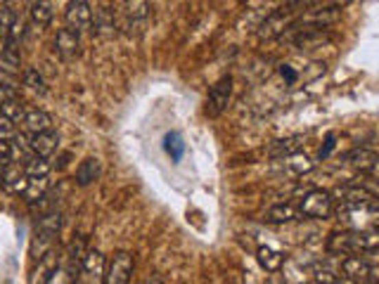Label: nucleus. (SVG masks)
<instances>
[{
	"instance_id": "1",
	"label": "nucleus",
	"mask_w": 379,
	"mask_h": 284,
	"mask_svg": "<svg viewBox=\"0 0 379 284\" xmlns=\"http://www.w3.org/2000/svg\"><path fill=\"white\" fill-rule=\"evenodd\" d=\"M299 211L303 218H313V221H325V218L332 216L334 211V197L332 192L325 190H311L303 195L301 204H299Z\"/></svg>"
},
{
	"instance_id": "2",
	"label": "nucleus",
	"mask_w": 379,
	"mask_h": 284,
	"mask_svg": "<svg viewBox=\"0 0 379 284\" xmlns=\"http://www.w3.org/2000/svg\"><path fill=\"white\" fill-rule=\"evenodd\" d=\"M232 98V76H223L221 81H216L209 90V100H206V114L211 119L221 116L228 109V102Z\"/></svg>"
},
{
	"instance_id": "3",
	"label": "nucleus",
	"mask_w": 379,
	"mask_h": 284,
	"mask_svg": "<svg viewBox=\"0 0 379 284\" xmlns=\"http://www.w3.org/2000/svg\"><path fill=\"white\" fill-rule=\"evenodd\" d=\"M327 251L334 256H360V232H349V230L332 232L327 237Z\"/></svg>"
},
{
	"instance_id": "4",
	"label": "nucleus",
	"mask_w": 379,
	"mask_h": 284,
	"mask_svg": "<svg viewBox=\"0 0 379 284\" xmlns=\"http://www.w3.org/2000/svg\"><path fill=\"white\" fill-rule=\"evenodd\" d=\"M133 256L128 251H119V254L111 259L109 267L105 272V280L102 284H128L133 275Z\"/></svg>"
},
{
	"instance_id": "5",
	"label": "nucleus",
	"mask_w": 379,
	"mask_h": 284,
	"mask_svg": "<svg viewBox=\"0 0 379 284\" xmlns=\"http://www.w3.org/2000/svg\"><path fill=\"white\" fill-rule=\"evenodd\" d=\"M64 17H67L69 29L76 31V34L93 29V8H90L85 0H74V3H69Z\"/></svg>"
},
{
	"instance_id": "6",
	"label": "nucleus",
	"mask_w": 379,
	"mask_h": 284,
	"mask_svg": "<svg viewBox=\"0 0 379 284\" xmlns=\"http://www.w3.org/2000/svg\"><path fill=\"white\" fill-rule=\"evenodd\" d=\"M341 17V3L334 5H323L320 10H311L306 17L301 19L299 26H308V29H323L327 31V26L337 24Z\"/></svg>"
},
{
	"instance_id": "7",
	"label": "nucleus",
	"mask_w": 379,
	"mask_h": 284,
	"mask_svg": "<svg viewBox=\"0 0 379 284\" xmlns=\"http://www.w3.org/2000/svg\"><path fill=\"white\" fill-rule=\"evenodd\" d=\"M290 12L287 10H275L270 12L268 17L263 19V24L259 26V39L261 41H270V39H277V36H285V31L290 29Z\"/></svg>"
},
{
	"instance_id": "8",
	"label": "nucleus",
	"mask_w": 379,
	"mask_h": 284,
	"mask_svg": "<svg viewBox=\"0 0 379 284\" xmlns=\"http://www.w3.org/2000/svg\"><path fill=\"white\" fill-rule=\"evenodd\" d=\"M292 29L299 31L294 36V45L299 50H316V47H323L325 43L332 41V36L323 29H308V26H299V24H292Z\"/></svg>"
},
{
	"instance_id": "9",
	"label": "nucleus",
	"mask_w": 379,
	"mask_h": 284,
	"mask_svg": "<svg viewBox=\"0 0 379 284\" xmlns=\"http://www.w3.org/2000/svg\"><path fill=\"white\" fill-rule=\"evenodd\" d=\"M55 52L62 57V60H74V57H78V52H81V39H78L76 31H72L69 26L57 31Z\"/></svg>"
},
{
	"instance_id": "10",
	"label": "nucleus",
	"mask_w": 379,
	"mask_h": 284,
	"mask_svg": "<svg viewBox=\"0 0 379 284\" xmlns=\"http://www.w3.org/2000/svg\"><path fill=\"white\" fill-rule=\"evenodd\" d=\"M341 277L354 284H365L370 282V265L360 256H346L341 259Z\"/></svg>"
},
{
	"instance_id": "11",
	"label": "nucleus",
	"mask_w": 379,
	"mask_h": 284,
	"mask_svg": "<svg viewBox=\"0 0 379 284\" xmlns=\"http://www.w3.org/2000/svg\"><path fill=\"white\" fill-rule=\"evenodd\" d=\"M57 133L52 131H45V133H39V135H31V142H29V149L34 152V157H41V159H47L57 152Z\"/></svg>"
},
{
	"instance_id": "12",
	"label": "nucleus",
	"mask_w": 379,
	"mask_h": 284,
	"mask_svg": "<svg viewBox=\"0 0 379 284\" xmlns=\"http://www.w3.org/2000/svg\"><path fill=\"white\" fill-rule=\"evenodd\" d=\"M21 123H24V131H29L31 135H39V133L52 131L50 114H45L43 109H26Z\"/></svg>"
},
{
	"instance_id": "13",
	"label": "nucleus",
	"mask_w": 379,
	"mask_h": 284,
	"mask_svg": "<svg viewBox=\"0 0 379 284\" xmlns=\"http://www.w3.org/2000/svg\"><path fill=\"white\" fill-rule=\"evenodd\" d=\"M93 26H95V34L100 36H114L116 31V19H114V10L109 8H98L93 10Z\"/></svg>"
},
{
	"instance_id": "14",
	"label": "nucleus",
	"mask_w": 379,
	"mask_h": 284,
	"mask_svg": "<svg viewBox=\"0 0 379 284\" xmlns=\"http://www.w3.org/2000/svg\"><path fill=\"white\" fill-rule=\"evenodd\" d=\"M256 261L261 263L266 272H270V275H275V272L282 270V265H285V256L280 254V251L270 249V246H259L256 249Z\"/></svg>"
},
{
	"instance_id": "15",
	"label": "nucleus",
	"mask_w": 379,
	"mask_h": 284,
	"mask_svg": "<svg viewBox=\"0 0 379 284\" xmlns=\"http://www.w3.org/2000/svg\"><path fill=\"white\" fill-rule=\"evenodd\" d=\"M3 175H5V190L14 192V195H17V192H21V195H24L26 185H29V178H26L24 168H21L19 164L5 166V168H3Z\"/></svg>"
},
{
	"instance_id": "16",
	"label": "nucleus",
	"mask_w": 379,
	"mask_h": 284,
	"mask_svg": "<svg viewBox=\"0 0 379 284\" xmlns=\"http://www.w3.org/2000/svg\"><path fill=\"white\" fill-rule=\"evenodd\" d=\"M57 256H60V254H57L55 249L47 251V254L43 256V259L39 261V267H36L34 275H31V284H47V277H50L52 270L60 265V263H57V261H60Z\"/></svg>"
},
{
	"instance_id": "17",
	"label": "nucleus",
	"mask_w": 379,
	"mask_h": 284,
	"mask_svg": "<svg viewBox=\"0 0 379 284\" xmlns=\"http://www.w3.org/2000/svg\"><path fill=\"white\" fill-rule=\"evenodd\" d=\"M81 270L88 277H93V280H105V256L95 249H88V254H85L81 263Z\"/></svg>"
},
{
	"instance_id": "18",
	"label": "nucleus",
	"mask_w": 379,
	"mask_h": 284,
	"mask_svg": "<svg viewBox=\"0 0 379 284\" xmlns=\"http://www.w3.org/2000/svg\"><path fill=\"white\" fill-rule=\"evenodd\" d=\"M301 211H299L296 206H292V204H277V206H273L268 211V218L266 221L268 223H294V221H301Z\"/></svg>"
},
{
	"instance_id": "19",
	"label": "nucleus",
	"mask_w": 379,
	"mask_h": 284,
	"mask_svg": "<svg viewBox=\"0 0 379 284\" xmlns=\"http://www.w3.org/2000/svg\"><path fill=\"white\" fill-rule=\"evenodd\" d=\"M98 175H100V162L98 159H93V157L83 159V162L78 164V168H76V185L78 187H88L90 183L98 180Z\"/></svg>"
},
{
	"instance_id": "20",
	"label": "nucleus",
	"mask_w": 379,
	"mask_h": 284,
	"mask_svg": "<svg viewBox=\"0 0 379 284\" xmlns=\"http://www.w3.org/2000/svg\"><path fill=\"white\" fill-rule=\"evenodd\" d=\"M19 67H21V55H19V45L8 41L5 50L0 52V72L5 74H19Z\"/></svg>"
},
{
	"instance_id": "21",
	"label": "nucleus",
	"mask_w": 379,
	"mask_h": 284,
	"mask_svg": "<svg viewBox=\"0 0 379 284\" xmlns=\"http://www.w3.org/2000/svg\"><path fill=\"white\" fill-rule=\"evenodd\" d=\"M377 157L379 154H375L372 149L360 147V149H354V152L346 157V164H349L351 168H356V171H370L372 164L377 162Z\"/></svg>"
},
{
	"instance_id": "22",
	"label": "nucleus",
	"mask_w": 379,
	"mask_h": 284,
	"mask_svg": "<svg viewBox=\"0 0 379 284\" xmlns=\"http://www.w3.org/2000/svg\"><path fill=\"white\" fill-rule=\"evenodd\" d=\"M282 280L287 284H306V275H308V267L303 263H299V261H285V265H282Z\"/></svg>"
},
{
	"instance_id": "23",
	"label": "nucleus",
	"mask_w": 379,
	"mask_h": 284,
	"mask_svg": "<svg viewBox=\"0 0 379 284\" xmlns=\"http://www.w3.org/2000/svg\"><path fill=\"white\" fill-rule=\"evenodd\" d=\"M301 142H303V138L301 135H296V138H290V140H280V142H275V147L270 149V157H275V159H282V157H292V154H299L301 152Z\"/></svg>"
},
{
	"instance_id": "24",
	"label": "nucleus",
	"mask_w": 379,
	"mask_h": 284,
	"mask_svg": "<svg viewBox=\"0 0 379 284\" xmlns=\"http://www.w3.org/2000/svg\"><path fill=\"white\" fill-rule=\"evenodd\" d=\"M47 187H50V180L47 178H29V185H26V190H24L26 204L43 199V197L47 195Z\"/></svg>"
},
{
	"instance_id": "25",
	"label": "nucleus",
	"mask_w": 379,
	"mask_h": 284,
	"mask_svg": "<svg viewBox=\"0 0 379 284\" xmlns=\"http://www.w3.org/2000/svg\"><path fill=\"white\" fill-rule=\"evenodd\" d=\"M29 14H31V21H34L39 29L47 26L52 21V3H31L29 8Z\"/></svg>"
},
{
	"instance_id": "26",
	"label": "nucleus",
	"mask_w": 379,
	"mask_h": 284,
	"mask_svg": "<svg viewBox=\"0 0 379 284\" xmlns=\"http://www.w3.org/2000/svg\"><path fill=\"white\" fill-rule=\"evenodd\" d=\"M285 168L294 175H303V173H308V171H313V162L306 157V154L299 152V154H292V157L285 159Z\"/></svg>"
},
{
	"instance_id": "27",
	"label": "nucleus",
	"mask_w": 379,
	"mask_h": 284,
	"mask_svg": "<svg viewBox=\"0 0 379 284\" xmlns=\"http://www.w3.org/2000/svg\"><path fill=\"white\" fill-rule=\"evenodd\" d=\"M50 162L47 159H41V157H34V159H29L24 166V173H26V178H47L50 175Z\"/></svg>"
},
{
	"instance_id": "28",
	"label": "nucleus",
	"mask_w": 379,
	"mask_h": 284,
	"mask_svg": "<svg viewBox=\"0 0 379 284\" xmlns=\"http://www.w3.org/2000/svg\"><path fill=\"white\" fill-rule=\"evenodd\" d=\"M164 147H166V152L171 154V159L173 162H180L183 159V154H185V142H183V138H180V133H166V138H164Z\"/></svg>"
},
{
	"instance_id": "29",
	"label": "nucleus",
	"mask_w": 379,
	"mask_h": 284,
	"mask_svg": "<svg viewBox=\"0 0 379 284\" xmlns=\"http://www.w3.org/2000/svg\"><path fill=\"white\" fill-rule=\"evenodd\" d=\"M270 12H266V10H247V14H242V19L237 21L239 29H244L247 26V31H259V26L263 24V19L268 17Z\"/></svg>"
},
{
	"instance_id": "30",
	"label": "nucleus",
	"mask_w": 379,
	"mask_h": 284,
	"mask_svg": "<svg viewBox=\"0 0 379 284\" xmlns=\"http://www.w3.org/2000/svg\"><path fill=\"white\" fill-rule=\"evenodd\" d=\"M21 157V152L17 149V142L10 140H0V166H10V164H19L17 159Z\"/></svg>"
},
{
	"instance_id": "31",
	"label": "nucleus",
	"mask_w": 379,
	"mask_h": 284,
	"mask_svg": "<svg viewBox=\"0 0 379 284\" xmlns=\"http://www.w3.org/2000/svg\"><path fill=\"white\" fill-rule=\"evenodd\" d=\"M0 114L8 116L12 123H17L19 119H24V105H21L19 100L5 102V105H0Z\"/></svg>"
},
{
	"instance_id": "32",
	"label": "nucleus",
	"mask_w": 379,
	"mask_h": 284,
	"mask_svg": "<svg viewBox=\"0 0 379 284\" xmlns=\"http://www.w3.org/2000/svg\"><path fill=\"white\" fill-rule=\"evenodd\" d=\"M24 85H26V88H31V90H36V93H41V95L47 90L39 69H26V72H24Z\"/></svg>"
},
{
	"instance_id": "33",
	"label": "nucleus",
	"mask_w": 379,
	"mask_h": 284,
	"mask_svg": "<svg viewBox=\"0 0 379 284\" xmlns=\"http://www.w3.org/2000/svg\"><path fill=\"white\" fill-rule=\"evenodd\" d=\"M14 21H17V17H14V12L10 10V5H0V39H8Z\"/></svg>"
},
{
	"instance_id": "34",
	"label": "nucleus",
	"mask_w": 379,
	"mask_h": 284,
	"mask_svg": "<svg viewBox=\"0 0 379 284\" xmlns=\"http://www.w3.org/2000/svg\"><path fill=\"white\" fill-rule=\"evenodd\" d=\"M74 267H62L57 265L55 270H52V275L47 277V284H72L74 282Z\"/></svg>"
},
{
	"instance_id": "35",
	"label": "nucleus",
	"mask_w": 379,
	"mask_h": 284,
	"mask_svg": "<svg viewBox=\"0 0 379 284\" xmlns=\"http://www.w3.org/2000/svg\"><path fill=\"white\" fill-rule=\"evenodd\" d=\"M325 72H327L325 62H313L306 67V74H299V78H301L303 83H313V81H318L320 76H325Z\"/></svg>"
},
{
	"instance_id": "36",
	"label": "nucleus",
	"mask_w": 379,
	"mask_h": 284,
	"mask_svg": "<svg viewBox=\"0 0 379 284\" xmlns=\"http://www.w3.org/2000/svg\"><path fill=\"white\" fill-rule=\"evenodd\" d=\"M313 280L318 284H337L339 282V275L329 267H323V265H316L313 267Z\"/></svg>"
},
{
	"instance_id": "37",
	"label": "nucleus",
	"mask_w": 379,
	"mask_h": 284,
	"mask_svg": "<svg viewBox=\"0 0 379 284\" xmlns=\"http://www.w3.org/2000/svg\"><path fill=\"white\" fill-rule=\"evenodd\" d=\"M360 244L362 251H377L379 249V228H370L360 232Z\"/></svg>"
},
{
	"instance_id": "38",
	"label": "nucleus",
	"mask_w": 379,
	"mask_h": 284,
	"mask_svg": "<svg viewBox=\"0 0 379 284\" xmlns=\"http://www.w3.org/2000/svg\"><path fill=\"white\" fill-rule=\"evenodd\" d=\"M14 138H17V128H14V123L8 119V116L0 114V140H10L12 142Z\"/></svg>"
},
{
	"instance_id": "39",
	"label": "nucleus",
	"mask_w": 379,
	"mask_h": 284,
	"mask_svg": "<svg viewBox=\"0 0 379 284\" xmlns=\"http://www.w3.org/2000/svg\"><path fill=\"white\" fill-rule=\"evenodd\" d=\"M280 76L285 78V85H294L299 81V74L290 67V64H282V67H280Z\"/></svg>"
},
{
	"instance_id": "40",
	"label": "nucleus",
	"mask_w": 379,
	"mask_h": 284,
	"mask_svg": "<svg viewBox=\"0 0 379 284\" xmlns=\"http://www.w3.org/2000/svg\"><path fill=\"white\" fill-rule=\"evenodd\" d=\"M334 140H337V135H334V133H329L327 140H325V147L320 149V159H327L329 157V152L334 149Z\"/></svg>"
},
{
	"instance_id": "41",
	"label": "nucleus",
	"mask_w": 379,
	"mask_h": 284,
	"mask_svg": "<svg viewBox=\"0 0 379 284\" xmlns=\"http://www.w3.org/2000/svg\"><path fill=\"white\" fill-rule=\"evenodd\" d=\"M367 173H370V175H372V178H375V180H379V157H377V162H375V164H372V168H370V171H367Z\"/></svg>"
},
{
	"instance_id": "42",
	"label": "nucleus",
	"mask_w": 379,
	"mask_h": 284,
	"mask_svg": "<svg viewBox=\"0 0 379 284\" xmlns=\"http://www.w3.org/2000/svg\"><path fill=\"white\" fill-rule=\"evenodd\" d=\"M142 284H164V282H162V277H147Z\"/></svg>"
},
{
	"instance_id": "43",
	"label": "nucleus",
	"mask_w": 379,
	"mask_h": 284,
	"mask_svg": "<svg viewBox=\"0 0 379 284\" xmlns=\"http://www.w3.org/2000/svg\"><path fill=\"white\" fill-rule=\"evenodd\" d=\"M0 187H5V175H3V166H0Z\"/></svg>"
},
{
	"instance_id": "44",
	"label": "nucleus",
	"mask_w": 379,
	"mask_h": 284,
	"mask_svg": "<svg viewBox=\"0 0 379 284\" xmlns=\"http://www.w3.org/2000/svg\"><path fill=\"white\" fill-rule=\"evenodd\" d=\"M365 284H375V282H365Z\"/></svg>"
}]
</instances>
